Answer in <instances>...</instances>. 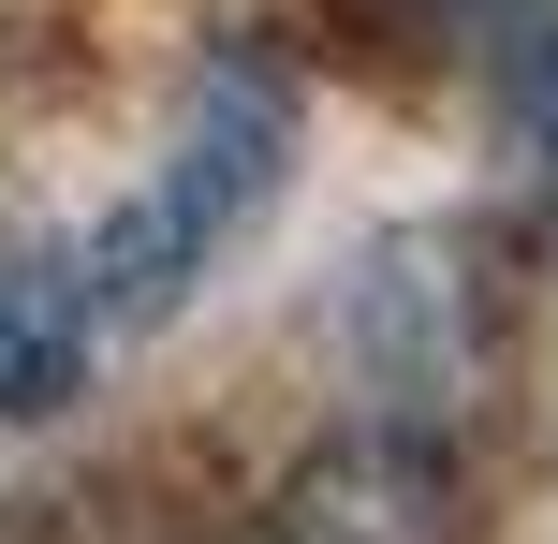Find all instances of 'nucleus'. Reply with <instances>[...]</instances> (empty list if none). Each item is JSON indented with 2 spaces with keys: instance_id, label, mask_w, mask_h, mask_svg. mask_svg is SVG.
Listing matches in <instances>:
<instances>
[{
  "instance_id": "nucleus-1",
  "label": "nucleus",
  "mask_w": 558,
  "mask_h": 544,
  "mask_svg": "<svg viewBox=\"0 0 558 544\" xmlns=\"http://www.w3.org/2000/svg\"><path fill=\"white\" fill-rule=\"evenodd\" d=\"M279 162H294V74H279L265 45H221V59L192 74V104H177L162 162H147L133 192H118L104 221L74 235L88 310H104V324H162L177 294H192L206 265H221L235 235L265 221Z\"/></svg>"
},
{
  "instance_id": "nucleus-2",
  "label": "nucleus",
  "mask_w": 558,
  "mask_h": 544,
  "mask_svg": "<svg viewBox=\"0 0 558 544\" xmlns=\"http://www.w3.org/2000/svg\"><path fill=\"white\" fill-rule=\"evenodd\" d=\"M353 353H367L397 427H456L500 383V280H485V251L471 235H397L353 280Z\"/></svg>"
},
{
  "instance_id": "nucleus-3",
  "label": "nucleus",
  "mask_w": 558,
  "mask_h": 544,
  "mask_svg": "<svg viewBox=\"0 0 558 544\" xmlns=\"http://www.w3.org/2000/svg\"><path fill=\"white\" fill-rule=\"evenodd\" d=\"M265 544H471V471H456L441 427L353 412V427H324L294 471H279Z\"/></svg>"
},
{
  "instance_id": "nucleus-4",
  "label": "nucleus",
  "mask_w": 558,
  "mask_h": 544,
  "mask_svg": "<svg viewBox=\"0 0 558 544\" xmlns=\"http://www.w3.org/2000/svg\"><path fill=\"white\" fill-rule=\"evenodd\" d=\"M88 353H104V310H88L74 251L0 235V427L74 412V398H88Z\"/></svg>"
},
{
  "instance_id": "nucleus-5",
  "label": "nucleus",
  "mask_w": 558,
  "mask_h": 544,
  "mask_svg": "<svg viewBox=\"0 0 558 544\" xmlns=\"http://www.w3.org/2000/svg\"><path fill=\"white\" fill-rule=\"evenodd\" d=\"M485 74H500L514 147L558 177V0H514V15H500V45H485Z\"/></svg>"
},
{
  "instance_id": "nucleus-6",
  "label": "nucleus",
  "mask_w": 558,
  "mask_h": 544,
  "mask_svg": "<svg viewBox=\"0 0 558 544\" xmlns=\"http://www.w3.org/2000/svg\"><path fill=\"white\" fill-rule=\"evenodd\" d=\"M251 544H265V530H251Z\"/></svg>"
}]
</instances>
